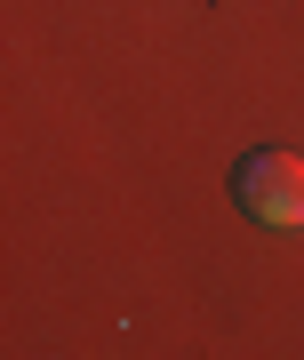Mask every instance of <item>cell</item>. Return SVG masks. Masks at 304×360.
I'll return each mask as SVG.
<instances>
[{
	"label": "cell",
	"mask_w": 304,
	"mask_h": 360,
	"mask_svg": "<svg viewBox=\"0 0 304 360\" xmlns=\"http://www.w3.org/2000/svg\"><path fill=\"white\" fill-rule=\"evenodd\" d=\"M232 193L265 224H304V160L296 153H248L232 168Z\"/></svg>",
	"instance_id": "cell-1"
}]
</instances>
